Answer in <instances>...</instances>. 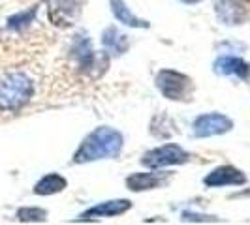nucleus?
Returning a JSON list of instances; mask_svg holds the SVG:
<instances>
[{
    "label": "nucleus",
    "instance_id": "obj_1",
    "mask_svg": "<svg viewBox=\"0 0 250 225\" xmlns=\"http://www.w3.org/2000/svg\"><path fill=\"white\" fill-rule=\"evenodd\" d=\"M123 133L109 126H100L92 130L74 152V163H90L98 160L117 158L123 150Z\"/></svg>",
    "mask_w": 250,
    "mask_h": 225
},
{
    "label": "nucleus",
    "instance_id": "obj_2",
    "mask_svg": "<svg viewBox=\"0 0 250 225\" xmlns=\"http://www.w3.org/2000/svg\"><path fill=\"white\" fill-rule=\"evenodd\" d=\"M34 94V85L30 77L21 72L8 74L0 79V109L19 111L30 101Z\"/></svg>",
    "mask_w": 250,
    "mask_h": 225
},
{
    "label": "nucleus",
    "instance_id": "obj_3",
    "mask_svg": "<svg viewBox=\"0 0 250 225\" xmlns=\"http://www.w3.org/2000/svg\"><path fill=\"white\" fill-rule=\"evenodd\" d=\"M156 88L160 90L164 98L173 101L192 100V79L188 75L175 72V70H160L156 74Z\"/></svg>",
    "mask_w": 250,
    "mask_h": 225
},
{
    "label": "nucleus",
    "instance_id": "obj_4",
    "mask_svg": "<svg viewBox=\"0 0 250 225\" xmlns=\"http://www.w3.org/2000/svg\"><path fill=\"white\" fill-rule=\"evenodd\" d=\"M190 160V154L185 149H181L175 143L162 145L158 149H152L143 154L141 165L149 167V169H164V167H171V165H183Z\"/></svg>",
    "mask_w": 250,
    "mask_h": 225
},
{
    "label": "nucleus",
    "instance_id": "obj_5",
    "mask_svg": "<svg viewBox=\"0 0 250 225\" xmlns=\"http://www.w3.org/2000/svg\"><path fill=\"white\" fill-rule=\"evenodd\" d=\"M194 135L196 137H214V135H224L233 130V120L222 112H207L200 114L194 120Z\"/></svg>",
    "mask_w": 250,
    "mask_h": 225
},
{
    "label": "nucleus",
    "instance_id": "obj_6",
    "mask_svg": "<svg viewBox=\"0 0 250 225\" xmlns=\"http://www.w3.org/2000/svg\"><path fill=\"white\" fill-rule=\"evenodd\" d=\"M203 184L207 188L243 186L247 184V175L233 165H220L203 178Z\"/></svg>",
    "mask_w": 250,
    "mask_h": 225
},
{
    "label": "nucleus",
    "instance_id": "obj_7",
    "mask_svg": "<svg viewBox=\"0 0 250 225\" xmlns=\"http://www.w3.org/2000/svg\"><path fill=\"white\" fill-rule=\"evenodd\" d=\"M83 0H53L49 6V19L53 25L70 26L79 17Z\"/></svg>",
    "mask_w": 250,
    "mask_h": 225
},
{
    "label": "nucleus",
    "instance_id": "obj_8",
    "mask_svg": "<svg viewBox=\"0 0 250 225\" xmlns=\"http://www.w3.org/2000/svg\"><path fill=\"white\" fill-rule=\"evenodd\" d=\"M214 13L226 26L243 25L247 19V10L239 0H214Z\"/></svg>",
    "mask_w": 250,
    "mask_h": 225
},
{
    "label": "nucleus",
    "instance_id": "obj_9",
    "mask_svg": "<svg viewBox=\"0 0 250 225\" xmlns=\"http://www.w3.org/2000/svg\"><path fill=\"white\" fill-rule=\"evenodd\" d=\"M132 208V203L128 199H113L104 201L100 205L90 206L88 210L79 216V220H98V218H115V216H123Z\"/></svg>",
    "mask_w": 250,
    "mask_h": 225
},
{
    "label": "nucleus",
    "instance_id": "obj_10",
    "mask_svg": "<svg viewBox=\"0 0 250 225\" xmlns=\"http://www.w3.org/2000/svg\"><path fill=\"white\" fill-rule=\"evenodd\" d=\"M171 173H134L126 178V188L132 191H147V189H156L160 186H166Z\"/></svg>",
    "mask_w": 250,
    "mask_h": 225
},
{
    "label": "nucleus",
    "instance_id": "obj_11",
    "mask_svg": "<svg viewBox=\"0 0 250 225\" xmlns=\"http://www.w3.org/2000/svg\"><path fill=\"white\" fill-rule=\"evenodd\" d=\"M213 70L216 75H235L239 79H247L250 72V66L239 56L222 55L213 64Z\"/></svg>",
    "mask_w": 250,
    "mask_h": 225
},
{
    "label": "nucleus",
    "instance_id": "obj_12",
    "mask_svg": "<svg viewBox=\"0 0 250 225\" xmlns=\"http://www.w3.org/2000/svg\"><path fill=\"white\" fill-rule=\"evenodd\" d=\"M72 58L77 62L79 70H83V72H88V70L94 68L96 55H94L92 45H90V39L87 36H83V34L75 36V41L74 45H72Z\"/></svg>",
    "mask_w": 250,
    "mask_h": 225
},
{
    "label": "nucleus",
    "instance_id": "obj_13",
    "mask_svg": "<svg viewBox=\"0 0 250 225\" xmlns=\"http://www.w3.org/2000/svg\"><path fill=\"white\" fill-rule=\"evenodd\" d=\"M102 45L113 56H123L126 51L130 49V41L128 36L119 32L115 26H107L102 34Z\"/></svg>",
    "mask_w": 250,
    "mask_h": 225
},
{
    "label": "nucleus",
    "instance_id": "obj_14",
    "mask_svg": "<svg viewBox=\"0 0 250 225\" xmlns=\"http://www.w3.org/2000/svg\"><path fill=\"white\" fill-rule=\"evenodd\" d=\"M109 6H111L113 17L123 25L130 26V28H149L150 26L149 21L139 19L138 15H134L130 12V8L126 6L125 0H109Z\"/></svg>",
    "mask_w": 250,
    "mask_h": 225
},
{
    "label": "nucleus",
    "instance_id": "obj_15",
    "mask_svg": "<svg viewBox=\"0 0 250 225\" xmlns=\"http://www.w3.org/2000/svg\"><path fill=\"white\" fill-rule=\"evenodd\" d=\"M68 186V180L61 176L59 173H49L43 178H40L34 186V193L36 195H53V193H61Z\"/></svg>",
    "mask_w": 250,
    "mask_h": 225
},
{
    "label": "nucleus",
    "instance_id": "obj_16",
    "mask_svg": "<svg viewBox=\"0 0 250 225\" xmlns=\"http://www.w3.org/2000/svg\"><path fill=\"white\" fill-rule=\"evenodd\" d=\"M47 218V212L38 206H25L17 210V220L19 222H43Z\"/></svg>",
    "mask_w": 250,
    "mask_h": 225
},
{
    "label": "nucleus",
    "instance_id": "obj_17",
    "mask_svg": "<svg viewBox=\"0 0 250 225\" xmlns=\"http://www.w3.org/2000/svg\"><path fill=\"white\" fill-rule=\"evenodd\" d=\"M38 8V6H36ZM36 8H32L30 12H23V13H17V15H13L8 19V26L13 28V30H19V28H23L26 26L32 19H34V15H36Z\"/></svg>",
    "mask_w": 250,
    "mask_h": 225
},
{
    "label": "nucleus",
    "instance_id": "obj_18",
    "mask_svg": "<svg viewBox=\"0 0 250 225\" xmlns=\"http://www.w3.org/2000/svg\"><path fill=\"white\" fill-rule=\"evenodd\" d=\"M179 2H183V4H187V6H192V4H200L201 0H179Z\"/></svg>",
    "mask_w": 250,
    "mask_h": 225
},
{
    "label": "nucleus",
    "instance_id": "obj_19",
    "mask_svg": "<svg viewBox=\"0 0 250 225\" xmlns=\"http://www.w3.org/2000/svg\"><path fill=\"white\" fill-rule=\"evenodd\" d=\"M245 2H250V0H245Z\"/></svg>",
    "mask_w": 250,
    "mask_h": 225
}]
</instances>
